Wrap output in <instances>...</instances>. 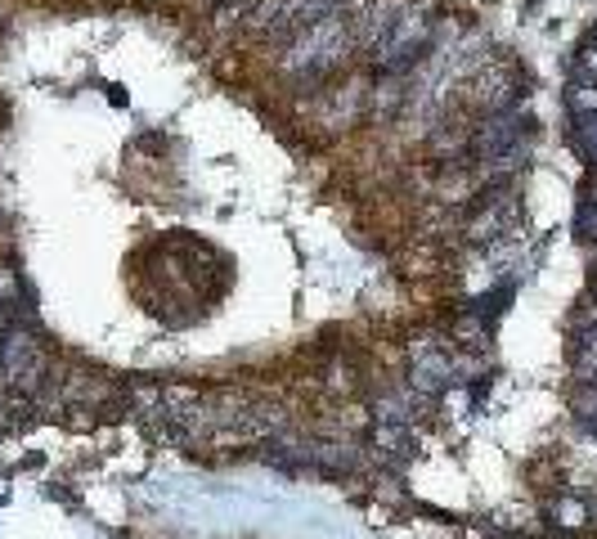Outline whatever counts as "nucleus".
Wrapping results in <instances>:
<instances>
[{
	"instance_id": "obj_3",
	"label": "nucleus",
	"mask_w": 597,
	"mask_h": 539,
	"mask_svg": "<svg viewBox=\"0 0 597 539\" xmlns=\"http://www.w3.org/2000/svg\"><path fill=\"white\" fill-rule=\"evenodd\" d=\"M575 409H579V418H588V422L597 427V391H584V396L575 400Z\"/></svg>"
},
{
	"instance_id": "obj_1",
	"label": "nucleus",
	"mask_w": 597,
	"mask_h": 539,
	"mask_svg": "<svg viewBox=\"0 0 597 539\" xmlns=\"http://www.w3.org/2000/svg\"><path fill=\"white\" fill-rule=\"evenodd\" d=\"M449 373H454V369H449V364H445L440 355H431V360H422V364H418V387L436 391V387H440V382H445Z\"/></svg>"
},
{
	"instance_id": "obj_4",
	"label": "nucleus",
	"mask_w": 597,
	"mask_h": 539,
	"mask_svg": "<svg viewBox=\"0 0 597 539\" xmlns=\"http://www.w3.org/2000/svg\"><path fill=\"white\" fill-rule=\"evenodd\" d=\"M584 135H588V144H593V153H597V118H584Z\"/></svg>"
},
{
	"instance_id": "obj_2",
	"label": "nucleus",
	"mask_w": 597,
	"mask_h": 539,
	"mask_svg": "<svg viewBox=\"0 0 597 539\" xmlns=\"http://www.w3.org/2000/svg\"><path fill=\"white\" fill-rule=\"evenodd\" d=\"M570 108H575V113L597 118V86H575L570 90Z\"/></svg>"
}]
</instances>
